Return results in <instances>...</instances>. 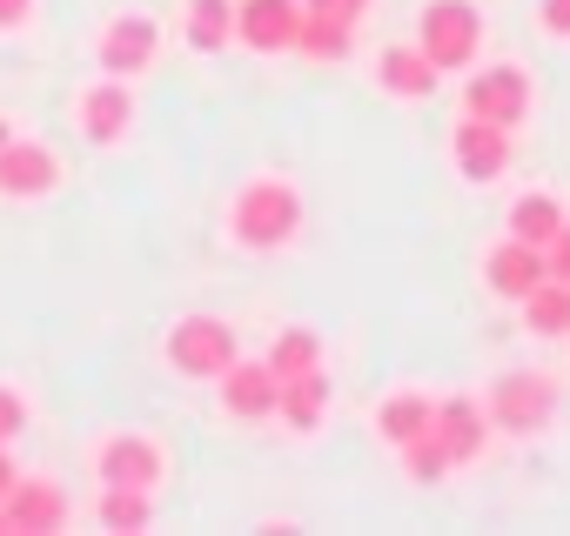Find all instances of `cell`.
Masks as SVG:
<instances>
[{"label": "cell", "instance_id": "19", "mask_svg": "<svg viewBox=\"0 0 570 536\" xmlns=\"http://www.w3.org/2000/svg\"><path fill=\"white\" fill-rule=\"evenodd\" d=\"M523 329H530L537 343H557V336H570V282L543 276V282L523 296Z\"/></svg>", "mask_w": 570, "mask_h": 536}, {"label": "cell", "instance_id": "33", "mask_svg": "<svg viewBox=\"0 0 570 536\" xmlns=\"http://www.w3.org/2000/svg\"><path fill=\"white\" fill-rule=\"evenodd\" d=\"M8 135H14V128H8V121H0V148H8Z\"/></svg>", "mask_w": 570, "mask_h": 536}, {"label": "cell", "instance_id": "1", "mask_svg": "<svg viewBox=\"0 0 570 536\" xmlns=\"http://www.w3.org/2000/svg\"><path fill=\"white\" fill-rule=\"evenodd\" d=\"M228 235L248 248V255H275V248H289L303 235V195L296 181H282V175H255L235 188L228 201Z\"/></svg>", "mask_w": 570, "mask_h": 536}, {"label": "cell", "instance_id": "14", "mask_svg": "<svg viewBox=\"0 0 570 536\" xmlns=\"http://www.w3.org/2000/svg\"><path fill=\"white\" fill-rule=\"evenodd\" d=\"M483 282H490V296H510V302H523L537 282H543V248L537 241H497L490 255H483Z\"/></svg>", "mask_w": 570, "mask_h": 536}, {"label": "cell", "instance_id": "7", "mask_svg": "<svg viewBox=\"0 0 570 536\" xmlns=\"http://www.w3.org/2000/svg\"><path fill=\"white\" fill-rule=\"evenodd\" d=\"M155 54H161V28H155L148 14H115V21L101 28V41H95V61H101V75H115V81L148 75Z\"/></svg>", "mask_w": 570, "mask_h": 536}, {"label": "cell", "instance_id": "4", "mask_svg": "<svg viewBox=\"0 0 570 536\" xmlns=\"http://www.w3.org/2000/svg\"><path fill=\"white\" fill-rule=\"evenodd\" d=\"M235 356H242V343H235V329L222 316H181L168 329V363L181 376H195V383H215Z\"/></svg>", "mask_w": 570, "mask_h": 536}, {"label": "cell", "instance_id": "8", "mask_svg": "<svg viewBox=\"0 0 570 536\" xmlns=\"http://www.w3.org/2000/svg\"><path fill=\"white\" fill-rule=\"evenodd\" d=\"M296 28L303 0H235V41H248L255 54H296Z\"/></svg>", "mask_w": 570, "mask_h": 536}, {"label": "cell", "instance_id": "26", "mask_svg": "<svg viewBox=\"0 0 570 536\" xmlns=\"http://www.w3.org/2000/svg\"><path fill=\"white\" fill-rule=\"evenodd\" d=\"M21 429H28V396L0 383V443L14 449V436H21Z\"/></svg>", "mask_w": 570, "mask_h": 536}, {"label": "cell", "instance_id": "9", "mask_svg": "<svg viewBox=\"0 0 570 536\" xmlns=\"http://www.w3.org/2000/svg\"><path fill=\"white\" fill-rule=\"evenodd\" d=\"M55 181H61L55 148L8 135V148H0V195L8 201H41V195H55Z\"/></svg>", "mask_w": 570, "mask_h": 536}, {"label": "cell", "instance_id": "10", "mask_svg": "<svg viewBox=\"0 0 570 536\" xmlns=\"http://www.w3.org/2000/svg\"><path fill=\"white\" fill-rule=\"evenodd\" d=\"M81 135L95 141V148H115V141H128V128H135V95H128V81H115V75H101L95 88H81Z\"/></svg>", "mask_w": 570, "mask_h": 536}, {"label": "cell", "instance_id": "15", "mask_svg": "<svg viewBox=\"0 0 570 536\" xmlns=\"http://www.w3.org/2000/svg\"><path fill=\"white\" fill-rule=\"evenodd\" d=\"M215 383H222V409H228L235 423H262V416H275V376H268V363L235 356Z\"/></svg>", "mask_w": 570, "mask_h": 536}, {"label": "cell", "instance_id": "27", "mask_svg": "<svg viewBox=\"0 0 570 536\" xmlns=\"http://www.w3.org/2000/svg\"><path fill=\"white\" fill-rule=\"evenodd\" d=\"M543 276H557V282H570V221L543 241Z\"/></svg>", "mask_w": 570, "mask_h": 536}, {"label": "cell", "instance_id": "32", "mask_svg": "<svg viewBox=\"0 0 570 536\" xmlns=\"http://www.w3.org/2000/svg\"><path fill=\"white\" fill-rule=\"evenodd\" d=\"M0 536H14V529H8V503H0Z\"/></svg>", "mask_w": 570, "mask_h": 536}, {"label": "cell", "instance_id": "13", "mask_svg": "<svg viewBox=\"0 0 570 536\" xmlns=\"http://www.w3.org/2000/svg\"><path fill=\"white\" fill-rule=\"evenodd\" d=\"M430 429H436V443L450 449V463H476V456L490 449V409H483L476 396H443L436 416H430Z\"/></svg>", "mask_w": 570, "mask_h": 536}, {"label": "cell", "instance_id": "2", "mask_svg": "<svg viewBox=\"0 0 570 536\" xmlns=\"http://www.w3.org/2000/svg\"><path fill=\"white\" fill-rule=\"evenodd\" d=\"M416 48L436 61V75H456L483 54V14L470 0H430L416 14Z\"/></svg>", "mask_w": 570, "mask_h": 536}, {"label": "cell", "instance_id": "5", "mask_svg": "<svg viewBox=\"0 0 570 536\" xmlns=\"http://www.w3.org/2000/svg\"><path fill=\"white\" fill-rule=\"evenodd\" d=\"M88 463H95V483H121V489H148V496H155V483L168 476V449H161L155 436H141V429L101 436Z\"/></svg>", "mask_w": 570, "mask_h": 536}, {"label": "cell", "instance_id": "23", "mask_svg": "<svg viewBox=\"0 0 570 536\" xmlns=\"http://www.w3.org/2000/svg\"><path fill=\"white\" fill-rule=\"evenodd\" d=\"M268 376L275 383H289V376H303V369H323V343L309 336V329H282L275 343H268Z\"/></svg>", "mask_w": 570, "mask_h": 536}, {"label": "cell", "instance_id": "28", "mask_svg": "<svg viewBox=\"0 0 570 536\" xmlns=\"http://www.w3.org/2000/svg\"><path fill=\"white\" fill-rule=\"evenodd\" d=\"M537 28L550 41H570V0H537Z\"/></svg>", "mask_w": 570, "mask_h": 536}, {"label": "cell", "instance_id": "25", "mask_svg": "<svg viewBox=\"0 0 570 536\" xmlns=\"http://www.w3.org/2000/svg\"><path fill=\"white\" fill-rule=\"evenodd\" d=\"M450 469H456V463H450V449L436 443V429H423V436L403 443V476H410V483H443Z\"/></svg>", "mask_w": 570, "mask_h": 536}, {"label": "cell", "instance_id": "17", "mask_svg": "<svg viewBox=\"0 0 570 536\" xmlns=\"http://www.w3.org/2000/svg\"><path fill=\"white\" fill-rule=\"evenodd\" d=\"M376 88L383 95H396V101H423L430 88H436V61L410 41V48H383V61H376Z\"/></svg>", "mask_w": 570, "mask_h": 536}, {"label": "cell", "instance_id": "30", "mask_svg": "<svg viewBox=\"0 0 570 536\" xmlns=\"http://www.w3.org/2000/svg\"><path fill=\"white\" fill-rule=\"evenodd\" d=\"M309 14H336V21H363V0H303Z\"/></svg>", "mask_w": 570, "mask_h": 536}, {"label": "cell", "instance_id": "21", "mask_svg": "<svg viewBox=\"0 0 570 536\" xmlns=\"http://www.w3.org/2000/svg\"><path fill=\"white\" fill-rule=\"evenodd\" d=\"M503 221H510V235H517V241H537V248H543V241L563 228V201H557V195H543V188H530V195H517V201H510V215H503Z\"/></svg>", "mask_w": 570, "mask_h": 536}, {"label": "cell", "instance_id": "6", "mask_svg": "<svg viewBox=\"0 0 570 536\" xmlns=\"http://www.w3.org/2000/svg\"><path fill=\"white\" fill-rule=\"evenodd\" d=\"M463 115L497 121V128H517V121L530 115V75H523V68H510V61L476 68V75L463 81Z\"/></svg>", "mask_w": 570, "mask_h": 536}, {"label": "cell", "instance_id": "12", "mask_svg": "<svg viewBox=\"0 0 570 536\" xmlns=\"http://www.w3.org/2000/svg\"><path fill=\"white\" fill-rule=\"evenodd\" d=\"M450 155H456V175H463V181H497V175L510 168V128L463 115V128L450 135Z\"/></svg>", "mask_w": 570, "mask_h": 536}, {"label": "cell", "instance_id": "31", "mask_svg": "<svg viewBox=\"0 0 570 536\" xmlns=\"http://www.w3.org/2000/svg\"><path fill=\"white\" fill-rule=\"evenodd\" d=\"M14 476H21V469H14V456H8V443H0V496H8V489H14Z\"/></svg>", "mask_w": 570, "mask_h": 536}, {"label": "cell", "instance_id": "3", "mask_svg": "<svg viewBox=\"0 0 570 536\" xmlns=\"http://www.w3.org/2000/svg\"><path fill=\"white\" fill-rule=\"evenodd\" d=\"M483 409H490L497 429L537 436V429H550V416H557V383L537 376V369H510V376L490 383V403H483Z\"/></svg>", "mask_w": 570, "mask_h": 536}, {"label": "cell", "instance_id": "24", "mask_svg": "<svg viewBox=\"0 0 570 536\" xmlns=\"http://www.w3.org/2000/svg\"><path fill=\"white\" fill-rule=\"evenodd\" d=\"M148 516H155L148 489H121V483H101V496H95V523H101V529H148Z\"/></svg>", "mask_w": 570, "mask_h": 536}, {"label": "cell", "instance_id": "18", "mask_svg": "<svg viewBox=\"0 0 570 536\" xmlns=\"http://www.w3.org/2000/svg\"><path fill=\"white\" fill-rule=\"evenodd\" d=\"M430 416H436V403H430L423 389H396V396H383V403H376V436L403 449L410 436H423V429H430Z\"/></svg>", "mask_w": 570, "mask_h": 536}, {"label": "cell", "instance_id": "16", "mask_svg": "<svg viewBox=\"0 0 570 536\" xmlns=\"http://www.w3.org/2000/svg\"><path fill=\"white\" fill-rule=\"evenodd\" d=\"M275 416L289 423L296 436H309V429L330 416V376H323V369H303V376H289V383H275Z\"/></svg>", "mask_w": 570, "mask_h": 536}, {"label": "cell", "instance_id": "20", "mask_svg": "<svg viewBox=\"0 0 570 536\" xmlns=\"http://www.w3.org/2000/svg\"><path fill=\"white\" fill-rule=\"evenodd\" d=\"M188 48L195 54H222L235 41V0H188Z\"/></svg>", "mask_w": 570, "mask_h": 536}, {"label": "cell", "instance_id": "11", "mask_svg": "<svg viewBox=\"0 0 570 536\" xmlns=\"http://www.w3.org/2000/svg\"><path fill=\"white\" fill-rule=\"evenodd\" d=\"M8 503V529L14 536H55L68 523V496L61 483H41V476H14V489L0 496Z\"/></svg>", "mask_w": 570, "mask_h": 536}, {"label": "cell", "instance_id": "22", "mask_svg": "<svg viewBox=\"0 0 570 536\" xmlns=\"http://www.w3.org/2000/svg\"><path fill=\"white\" fill-rule=\"evenodd\" d=\"M350 41H356V21H336V14H309V8H303L296 54H309V61H343Z\"/></svg>", "mask_w": 570, "mask_h": 536}, {"label": "cell", "instance_id": "29", "mask_svg": "<svg viewBox=\"0 0 570 536\" xmlns=\"http://www.w3.org/2000/svg\"><path fill=\"white\" fill-rule=\"evenodd\" d=\"M35 21V0H0V34H21Z\"/></svg>", "mask_w": 570, "mask_h": 536}]
</instances>
